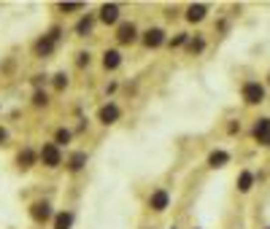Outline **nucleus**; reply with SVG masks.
<instances>
[{"mask_svg":"<svg viewBox=\"0 0 270 229\" xmlns=\"http://www.w3.org/2000/svg\"><path fill=\"white\" fill-rule=\"evenodd\" d=\"M41 159H43V165H46V167H57V165H62V154H60V148H57L54 143H46V146L41 148Z\"/></svg>","mask_w":270,"mask_h":229,"instance_id":"1","label":"nucleus"},{"mask_svg":"<svg viewBox=\"0 0 270 229\" xmlns=\"http://www.w3.org/2000/svg\"><path fill=\"white\" fill-rule=\"evenodd\" d=\"M262 97H265V89H262L257 81H249L246 87H243V100H246L249 106H257V103H262Z\"/></svg>","mask_w":270,"mask_h":229,"instance_id":"2","label":"nucleus"},{"mask_svg":"<svg viewBox=\"0 0 270 229\" xmlns=\"http://www.w3.org/2000/svg\"><path fill=\"white\" fill-rule=\"evenodd\" d=\"M30 216L41 224V221H49L51 219V208H49V202H35V205L30 208Z\"/></svg>","mask_w":270,"mask_h":229,"instance_id":"3","label":"nucleus"},{"mask_svg":"<svg viewBox=\"0 0 270 229\" xmlns=\"http://www.w3.org/2000/svg\"><path fill=\"white\" fill-rule=\"evenodd\" d=\"M116 38H119V43H133L135 38H138V30H135V24H130V22L119 24V32H116Z\"/></svg>","mask_w":270,"mask_h":229,"instance_id":"4","label":"nucleus"},{"mask_svg":"<svg viewBox=\"0 0 270 229\" xmlns=\"http://www.w3.org/2000/svg\"><path fill=\"white\" fill-rule=\"evenodd\" d=\"M100 19L105 24H114L116 19H119V5H116V3H105L100 8Z\"/></svg>","mask_w":270,"mask_h":229,"instance_id":"5","label":"nucleus"},{"mask_svg":"<svg viewBox=\"0 0 270 229\" xmlns=\"http://www.w3.org/2000/svg\"><path fill=\"white\" fill-rule=\"evenodd\" d=\"M162 41H165V32H162L160 27H154V30H149L146 35H143V43L149 46V49H157Z\"/></svg>","mask_w":270,"mask_h":229,"instance_id":"6","label":"nucleus"},{"mask_svg":"<svg viewBox=\"0 0 270 229\" xmlns=\"http://www.w3.org/2000/svg\"><path fill=\"white\" fill-rule=\"evenodd\" d=\"M116 119H119V108H116L114 103H108V106L100 108V121L103 124H114Z\"/></svg>","mask_w":270,"mask_h":229,"instance_id":"7","label":"nucleus"},{"mask_svg":"<svg viewBox=\"0 0 270 229\" xmlns=\"http://www.w3.org/2000/svg\"><path fill=\"white\" fill-rule=\"evenodd\" d=\"M119 62H122V54H119L116 49H111V51H105V54H103V68H105V70L119 68Z\"/></svg>","mask_w":270,"mask_h":229,"instance_id":"8","label":"nucleus"},{"mask_svg":"<svg viewBox=\"0 0 270 229\" xmlns=\"http://www.w3.org/2000/svg\"><path fill=\"white\" fill-rule=\"evenodd\" d=\"M168 192H162V189H160V192H154V194H151V200H149V205L151 208H154V211H165V208H168Z\"/></svg>","mask_w":270,"mask_h":229,"instance_id":"9","label":"nucleus"},{"mask_svg":"<svg viewBox=\"0 0 270 229\" xmlns=\"http://www.w3.org/2000/svg\"><path fill=\"white\" fill-rule=\"evenodd\" d=\"M51 49H54V38H49V35L41 38V41L35 43V54H38V57H49Z\"/></svg>","mask_w":270,"mask_h":229,"instance_id":"10","label":"nucleus"},{"mask_svg":"<svg viewBox=\"0 0 270 229\" xmlns=\"http://www.w3.org/2000/svg\"><path fill=\"white\" fill-rule=\"evenodd\" d=\"M203 16H206V5H203V3L189 5V11H187V19H189V22H200Z\"/></svg>","mask_w":270,"mask_h":229,"instance_id":"11","label":"nucleus"},{"mask_svg":"<svg viewBox=\"0 0 270 229\" xmlns=\"http://www.w3.org/2000/svg\"><path fill=\"white\" fill-rule=\"evenodd\" d=\"M254 135L260 137L262 143H265L268 137H270V121H268V119H260V121H257V127H254Z\"/></svg>","mask_w":270,"mask_h":229,"instance_id":"12","label":"nucleus"},{"mask_svg":"<svg viewBox=\"0 0 270 229\" xmlns=\"http://www.w3.org/2000/svg\"><path fill=\"white\" fill-rule=\"evenodd\" d=\"M227 162H230V154H225V151H214V154L208 156V165L211 167H225Z\"/></svg>","mask_w":270,"mask_h":229,"instance_id":"13","label":"nucleus"},{"mask_svg":"<svg viewBox=\"0 0 270 229\" xmlns=\"http://www.w3.org/2000/svg\"><path fill=\"white\" fill-rule=\"evenodd\" d=\"M70 224H73V216L70 213H60L54 219V229H70Z\"/></svg>","mask_w":270,"mask_h":229,"instance_id":"14","label":"nucleus"},{"mask_svg":"<svg viewBox=\"0 0 270 229\" xmlns=\"http://www.w3.org/2000/svg\"><path fill=\"white\" fill-rule=\"evenodd\" d=\"M84 162H87V154H84V151H76L73 156H70L68 167H70V170H81V167H84Z\"/></svg>","mask_w":270,"mask_h":229,"instance_id":"15","label":"nucleus"},{"mask_svg":"<svg viewBox=\"0 0 270 229\" xmlns=\"http://www.w3.org/2000/svg\"><path fill=\"white\" fill-rule=\"evenodd\" d=\"M252 183H254V175L252 173H241V178H238V189H241V192H249Z\"/></svg>","mask_w":270,"mask_h":229,"instance_id":"16","label":"nucleus"},{"mask_svg":"<svg viewBox=\"0 0 270 229\" xmlns=\"http://www.w3.org/2000/svg\"><path fill=\"white\" fill-rule=\"evenodd\" d=\"M89 30H92V16H84L81 22L76 24V32L78 35H89Z\"/></svg>","mask_w":270,"mask_h":229,"instance_id":"17","label":"nucleus"},{"mask_svg":"<svg viewBox=\"0 0 270 229\" xmlns=\"http://www.w3.org/2000/svg\"><path fill=\"white\" fill-rule=\"evenodd\" d=\"M32 162H35V154H32L30 148H24V151L19 154V165H22V167H30Z\"/></svg>","mask_w":270,"mask_h":229,"instance_id":"18","label":"nucleus"},{"mask_svg":"<svg viewBox=\"0 0 270 229\" xmlns=\"http://www.w3.org/2000/svg\"><path fill=\"white\" fill-rule=\"evenodd\" d=\"M206 49V41L203 38H195V41H189V51H203Z\"/></svg>","mask_w":270,"mask_h":229,"instance_id":"19","label":"nucleus"},{"mask_svg":"<svg viewBox=\"0 0 270 229\" xmlns=\"http://www.w3.org/2000/svg\"><path fill=\"white\" fill-rule=\"evenodd\" d=\"M68 140H70L68 129H57V143H68Z\"/></svg>","mask_w":270,"mask_h":229,"instance_id":"20","label":"nucleus"},{"mask_svg":"<svg viewBox=\"0 0 270 229\" xmlns=\"http://www.w3.org/2000/svg\"><path fill=\"white\" fill-rule=\"evenodd\" d=\"M62 11H81V3H62Z\"/></svg>","mask_w":270,"mask_h":229,"instance_id":"21","label":"nucleus"},{"mask_svg":"<svg viewBox=\"0 0 270 229\" xmlns=\"http://www.w3.org/2000/svg\"><path fill=\"white\" fill-rule=\"evenodd\" d=\"M65 84H68V78H65V73H60V76H54V87H57V89H62Z\"/></svg>","mask_w":270,"mask_h":229,"instance_id":"22","label":"nucleus"},{"mask_svg":"<svg viewBox=\"0 0 270 229\" xmlns=\"http://www.w3.org/2000/svg\"><path fill=\"white\" fill-rule=\"evenodd\" d=\"M184 43H187V35H184V32H179V35L170 41V46H184Z\"/></svg>","mask_w":270,"mask_h":229,"instance_id":"23","label":"nucleus"},{"mask_svg":"<svg viewBox=\"0 0 270 229\" xmlns=\"http://www.w3.org/2000/svg\"><path fill=\"white\" fill-rule=\"evenodd\" d=\"M32 103H35V106H46V95L43 92H35V100Z\"/></svg>","mask_w":270,"mask_h":229,"instance_id":"24","label":"nucleus"},{"mask_svg":"<svg viewBox=\"0 0 270 229\" xmlns=\"http://www.w3.org/2000/svg\"><path fill=\"white\" fill-rule=\"evenodd\" d=\"M78 65H89V54L84 51V54H78Z\"/></svg>","mask_w":270,"mask_h":229,"instance_id":"25","label":"nucleus"},{"mask_svg":"<svg viewBox=\"0 0 270 229\" xmlns=\"http://www.w3.org/2000/svg\"><path fill=\"white\" fill-rule=\"evenodd\" d=\"M5 137H8V132H5V129H3V127H0V143H3V140H5Z\"/></svg>","mask_w":270,"mask_h":229,"instance_id":"26","label":"nucleus"},{"mask_svg":"<svg viewBox=\"0 0 270 229\" xmlns=\"http://www.w3.org/2000/svg\"><path fill=\"white\" fill-rule=\"evenodd\" d=\"M268 229H270V227H268Z\"/></svg>","mask_w":270,"mask_h":229,"instance_id":"27","label":"nucleus"}]
</instances>
